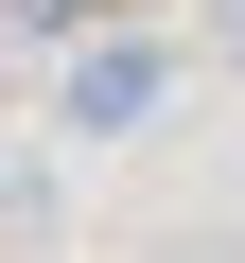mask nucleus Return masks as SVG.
Wrapping results in <instances>:
<instances>
[{
	"label": "nucleus",
	"mask_w": 245,
	"mask_h": 263,
	"mask_svg": "<svg viewBox=\"0 0 245 263\" xmlns=\"http://www.w3.org/2000/svg\"><path fill=\"white\" fill-rule=\"evenodd\" d=\"M228 70H245V0H228Z\"/></svg>",
	"instance_id": "3"
},
{
	"label": "nucleus",
	"mask_w": 245,
	"mask_h": 263,
	"mask_svg": "<svg viewBox=\"0 0 245 263\" xmlns=\"http://www.w3.org/2000/svg\"><path fill=\"white\" fill-rule=\"evenodd\" d=\"M158 88H175V53H140V35L70 53V141H122V123H158Z\"/></svg>",
	"instance_id": "1"
},
{
	"label": "nucleus",
	"mask_w": 245,
	"mask_h": 263,
	"mask_svg": "<svg viewBox=\"0 0 245 263\" xmlns=\"http://www.w3.org/2000/svg\"><path fill=\"white\" fill-rule=\"evenodd\" d=\"M0 18H18V35H70V18H105V0H0Z\"/></svg>",
	"instance_id": "2"
}]
</instances>
